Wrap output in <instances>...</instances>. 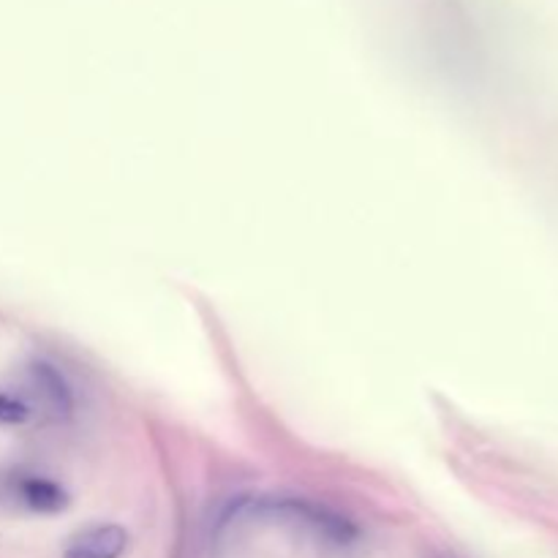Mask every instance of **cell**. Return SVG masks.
Returning a JSON list of instances; mask_svg holds the SVG:
<instances>
[{"mask_svg": "<svg viewBox=\"0 0 558 558\" xmlns=\"http://www.w3.org/2000/svg\"><path fill=\"white\" fill-rule=\"evenodd\" d=\"M125 548V537L118 529H96L80 534L65 550V558H118Z\"/></svg>", "mask_w": 558, "mask_h": 558, "instance_id": "cell-1", "label": "cell"}]
</instances>
